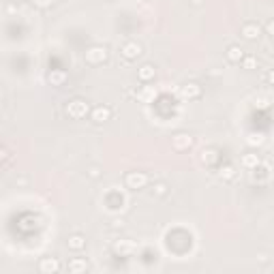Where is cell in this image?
I'll return each instance as SVG.
<instances>
[{
	"instance_id": "obj_1",
	"label": "cell",
	"mask_w": 274,
	"mask_h": 274,
	"mask_svg": "<svg viewBox=\"0 0 274 274\" xmlns=\"http://www.w3.org/2000/svg\"><path fill=\"white\" fill-rule=\"evenodd\" d=\"M90 103L86 99H71L67 105H64V114L71 120H84L86 116H90Z\"/></svg>"
},
{
	"instance_id": "obj_2",
	"label": "cell",
	"mask_w": 274,
	"mask_h": 274,
	"mask_svg": "<svg viewBox=\"0 0 274 274\" xmlns=\"http://www.w3.org/2000/svg\"><path fill=\"white\" fill-rule=\"evenodd\" d=\"M84 58L90 67H99V64L107 62V58H110V49H107L105 45H90L88 49H86Z\"/></svg>"
},
{
	"instance_id": "obj_3",
	"label": "cell",
	"mask_w": 274,
	"mask_h": 274,
	"mask_svg": "<svg viewBox=\"0 0 274 274\" xmlns=\"http://www.w3.org/2000/svg\"><path fill=\"white\" fill-rule=\"evenodd\" d=\"M125 184H127V189H131V191H141L150 184V176L146 171H129L125 176Z\"/></svg>"
},
{
	"instance_id": "obj_4",
	"label": "cell",
	"mask_w": 274,
	"mask_h": 274,
	"mask_svg": "<svg viewBox=\"0 0 274 274\" xmlns=\"http://www.w3.org/2000/svg\"><path fill=\"white\" fill-rule=\"evenodd\" d=\"M141 54H143V47H141L137 41H127L125 45L120 47V56H122V58H125L127 62H133V60H137Z\"/></svg>"
},
{
	"instance_id": "obj_5",
	"label": "cell",
	"mask_w": 274,
	"mask_h": 274,
	"mask_svg": "<svg viewBox=\"0 0 274 274\" xmlns=\"http://www.w3.org/2000/svg\"><path fill=\"white\" fill-rule=\"evenodd\" d=\"M193 143H195V137H193L191 133H176L174 137H171V146H174V150H178V152H184V150L193 148Z\"/></svg>"
},
{
	"instance_id": "obj_6",
	"label": "cell",
	"mask_w": 274,
	"mask_h": 274,
	"mask_svg": "<svg viewBox=\"0 0 274 274\" xmlns=\"http://www.w3.org/2000/svg\"><path fill=\"white\" fill-rule=\"evenodd\" d=\"M112 107L110 105H97V107H92V112H90V120L95 122V125H105V122H110L112 120Z\"/></svg>"
},
{
	"instance_id": "obj_7",
	"label": "cell",
	"mask_w": 274,
	"mask_h": 274,
	"mask_svg": "<svg viewBox=\"0 0 274 274\" xmlns=\"http://www.w3.org/2000/svg\"><path fill=\"white\" fill-rule=\"evenodd\" d=\"M62 268L58 257H41L39 259V272L41 274H58Z\"/></svg>"
},
{
	"instance_id": "obj_8",
	"label": "cell",
	"mask_w": 274,
	"mask_h": 274,
	"mask_svg": "<svg viewBox=\"0 0 274 274\" xmlns=\"http://www.w3.org/2000/svg\"><path fill=\"white\" fill-rule=\"evenodd\" d=\"M201 95H204V90H201V86L197 82H189L180 88V97L186 101H197V99H201Z\"/></svg>"
},
{
	"instance_id": "obj_9",
	"label": "cell",
	"mask_w": 274,
	"mask_h": 274,
	"mask_svg": "<svg viewBox=\"0 0 274 274\" xmlns=\"http://www.w3.org/2000/svg\"><path fill=\"white\" fill-rule=\"evenodd\" d=\"M112 251L116 255H120V257H129V255L135 253L137 247H135L133 240H116V242L112 244Z\"/></svg>"
},
{
	"instance_id": "obj_10",
	"label": "cell",
	"mask_w": 274,
	"mask_h": 274,
	"mask_svg": "<svg viewBox=\"0 0 274 274\" xmlns=\"http://www.w3.org/2000/svg\"><path fill=\"white\" fill-rule=\"evenodd\" d=\"M86 244H88V240H86L84 234H71L67 238V249L73 251V253H82L86 249Z\"/></svg>"
},
{
	"instance_id": "obj_11",
	"label": "cell",
	"mask_w": 274,
	"mask_h": 274,
	"mask_svg": "<svg viewBox=\"0 0 274 274\" xmlns=\"http://www.w3.org/2000/svg\"><path fill=\"white\" fill-rule=\"evenodd\" d=\"M240 34H242V39H247V41H257L262 37V28H259V24H255V21H247V24L240 28Z\"/></svg>"
},
{
	"instance_id": "obj_12",
	"label": "cell",
	"mask_w": 274,
	"mask_h": 274,
	"mask_svg": "<svg viewBox=\"0 0 274 274\" xmlns=\"http://www.w3.org/2000/svg\"><path fill=\"white\" fill-rule=\"evenodd\" d=\"M219 158L221 156H219V150H216V148H204L199 152V161L204 163L206 167H212V165H216V163H219Z\"/></svg>"
},
{
	"instance_id": "obj_13",
	"label": "cell",
	"mask_w": 274,
	"mask_h": 274,
	"mask_svg": "<svg viewBox=\"0 0 274 274\" xmlns=\"http://www.w3.org/2000/svg\"><path fill=\"white\" fill-rule=\"evenodd\" d=\"M67 270L71 274H82V272H88L90 270V266H88V259H84V257H73L71 262L67 264Z\"/></svg>"
},
{
	"instance_id": "obj_14",
	"label": "cell",
	"mask_w": 274,
	"mask_h": 274,
	"mask_svg": "<svg viewBox=\"0 0 274 274\" xmlns=\"http://www.w3.org/2000/svg\"><path fill=\"white\" fill-rule=\"evenodd\" d=\"M156 77V69H154V64H141L139 69H137V79L143 84H148V82H152V79Z\"/></svg>"
},
{
	"instance_id": "obj_15",
	"label": "cell",
	"mask_w": 274,
	"mask_h": 274,
	"mask_svg": "<svg viewBox=\"0 0 274 274\" xmlns=\"http://www.w3.org/2000/svg\"><path fill=\"white\" fill-rule=\"evenodd\" d=\"M67 79H69V73L64 69H52L47 73V84H52V86H64Z\"/></svg>"
},
{
	"instance_id": "obj_16",
	"label": "cell",
	"mask_w": 274,
	"mask_h": 274,
	"mask_svg": "<svg viewBox=\"0 0 274 274\" xmlns=\"http://www.w3.org/2000/svg\"><path fill=\"white\" fill-rule=\"evenodd\" d=\"M240 165L244 169H257L259 165H262V156L255 154V152H247V154H242Z\"/></svg>"
},
{
	"instance_id": "obj_17",
	"label": "cell",
	"mask_w": 274,
	"mask_h": 274,
	"mask_svg": "<svg viewBox=\"0 0 274 274\" xmlns=\"http://www.w3.org/2000/svg\"><path fill=\"white\" fill-rule=\"evenodd\" d=\"M225 56H227V60L232 62V64H240L247 54H244V49H242L240 45H229L227 52H225Z\"/></svg>"
},
{
	"instance_id": "obj_18",
	"label": "cell",
	"mask_w": 274,
	"mask_h": 274,
	"mask_svg": "<svg viewBox=\"0 0 274 274\" xmlns=\"http://www.w3.org/2000/svg\"><path fill=\"white\" fill-rule=\"evenodd\" d=\"M219 178L223 180V182H232V180L236 178V167H234V165H229V163L221 165V167H219Z\"/></svg>"
},
{
	"instance_id": "obj_19",
	"label": "cell",
	"mask_w": 274,
	"mask_h": 274,
	"mask_svg": "<svg viewBox=\"0 0 274 274\" xmlns=\"http://www.w3.org/2000/svg\"><path fill=\"white\" fill-rule=\"evenodd\" d=\"M152 193L156 197H165L169 193V186H167V182H154V186H152Z\"/></svg>"
},
{
	"instance_id": "obj_20",
	"label": "cell",
	"mask_w": 274,
	"mask_h": 274,
	"mask_svg": "<svg viewBox=\"0 0 274 274\" xmlns=\"http://www.w3.org/2000/svg\"><path fill=\"white\" fill-rule=\"evenodd\" d=\"M264 141H266V137H264L262 133H249V137H247V143H249V146H262Z\"/></svg>"
},
{
	"instance_id": "obj_21",
	"label": "cell",
	"mask_w": 274,
	"mask_h": 274,
	"mask_svg": "<svg viewBox=\"0 0 274 274\" xmlns=\"http://www.w3.org/2000/svg\"><path fill=\"white\" fill-rule=\"evenodd\" d=\"M240 64H242V69H247V71H255L259 62H257L255 56H244V60Z\"/></svg>"
},
{
	"instance_id": "obj_22",
	"label": "cell",
	"mask_w": 274,
	"mask_h": 274,
	"mask_svg": "<svg viewBox=\"0 0 274 274\" xmlns=\"http://www.w3.org/2000/svg\"><path fill=\"white\" fill-rule=\"evenodd\" d=\"M30 2L37 6V9H49V6H54L56 0H30Z\"/></svg>"
},
{
	"instance_id": "obj_23",
	"label": "cell",
	"mask_w": 274,
	"mask_h": 274,
	"mask_svg": "<svg viewBox=\"0 0 274 274\" xmlns=\"http://www.w3.org/2000/svg\"><path fill=\"white\" fill-rule=\"evenodd\" d=\"M266 34H270V37H274V19H268L266 21Z\"/></svg>"
},
{
	"instance_id": "obj_24",
	"label": "cell",
	"mask_w": 274,
	"mask_h": 274,
	"mask_svg": "<svg viewBox=\"0 0 274 274\" xmlns=\"http://www.w3.org/2000/svg\"><path fill=\"white\" fill-rule=\"evenodd\" d=\"M88 176H90V178H99V176H101V169L95 165V167H90V169H88Z\"/></svg>"
},
{
	"instance_id": "obj_25",
	"label": "cell",
	"mask_w": 274,
	"mask_h": 274,
	"mask_svg": "<svg viewBox=\"0 0 274 274\" xmlns=\"http://www.w3.org/2000/svg\"><path fill=\"white\" fill-rule=\"evenodd\" d=\"M112 227H114V229L125 227V221H122V219H114V221H112Z\"/></svg>"
},
{
	"instance_id": "obj_26",
	"label": "cell",
	"mask_w": 274,
	"mask_h": 274,
	"mask_svg": "<svg viewBox=\"0 0 274 274\" xmlns=\"http://www.w3.org/2000/svg\"><path fill=\"white\" fill-rule=\"evenodd\" d=\"M266 79H268V84H270V86H274V69H270V71H268V75H266Z\"/></svg>"
},
{
	"instance_id": "obj_27",
	"label": "cell",
	"mask_w": 274,
	"mask_h": 274,
	"mask_svg": "<svg viewBox=\"0 0 274 274\" xmlns=\"http://www.w3.org/2000/svg\"><path fill=\"white\" fill-rule=\"evenodd\" d=\"M201 2H204V0H191V4H195V6H199Z\"/></svg>"
},
{
	"instance_id": "obj_28",
	"label": "cell",
	"mask_w": 274,
	"mask_h": 274,
	"mask_svg": "<svg viewBox=\"0 0 274 274\" xmlns=\"http://www.w3.org/2000/svg\"><path fill=\"white\" fill-rule=\"evenodd\" d=\"M15 2H28V0H15Z\"/></svg>"
}]
</instances>
